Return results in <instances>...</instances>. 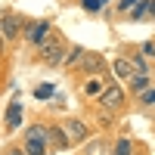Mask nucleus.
<instances>
[{"instance_id": "1", "label": "nucleus", "mask_w": 155, "mask_h": 155, "mask_svg": "<svg viewBox=\"0 0 155 155\" xmlns=\"http://www.w3.org/2000/svg\"><path fill=\"white\" fill-rule=\"evenodd\" d=\"M37 56H41V62H47V65H59L62 62V44L56 41V37L41 41L37 44Z\"/></svg>"}, {"instance_id": "2", "label": "nucleus", "mask_w": 155, "mask_h": 155, "mask_svg": "<svg viewBox=\"0 0 155 155\" xmlns=\"http://www.w3.org/2000/svg\"><path fill=\"white\" fill-rule=\"evenodd\" d=\"M99 99H102V106H106V109L115 112V109L124 106V90L115 87V84H109V87H102V96H99Z\"/></svg>"}, {"instance_id": "3", "label": "nucleus", "mask_w": 155, "mask_h": 155, "mask_svg": "<svg viewBox=\"0 0 155 155\" xmlns=\"http://www.w3.org/2000/svg\"><path fill=\"white\" fill-rule=\"evenodd\" d=\"M19 31H22V19L12 16V12H3V16H0V34H3L6 41H12V37H19Z\"/></svg>"}, {"instance_id": "4", "label": "nucleus", "mask_w": 155, "mask_h": 155, "mask_svg": "<svg viewBox=\"0 0 155 155\" xmlns=\"http://www.w3.org/2000/svg\"><path fill=\"white\" fill-rule=\"evenodd\" d=\"M25 143H37V146H50V130L41 124H31L25 130Z\"/></svg>"}, {"instance_id": "5", "label": "nucleus", "mask_w": 155, "mask_h": 155, "mask_svg": "<svg viewBox=\"0 0 155 155\" xmlns=\"http://www.w3.org/2000/svg\"><path fill=\"white\" fill-rule=\"evenodd\" d=\"M50 143H53V149H71V137L62 130V127H50Z\"/></svg>"}, {"instance_id": "6", "label": "nucleus", "mask_w": 155, "mask_h": 155, "mask_svg": "<svg viewBox=\"0 0 155 155\" xmlns=\"http://www.w3.org/2000/svg\"><path fill=\"white\" fill-rule=\"evenodd\" d=\"M65 134L71 137V143H74V140L81 143V140H87V127L78 121V118H71V121H65Z\"/></svg>"}, {"instance_id": "7", "label": "nucleus", "mask_w": 155, "mask_h": 155, "mask_svg": "<svg viewBox=\"0 0 155 155\" xmlns=\"http://www.w3.org/2000/svg\"><path fill=\"white\" fill-rule=\"evenodd\" d=\"M19 124H22V106H19V102H12L9 112H6V127H9V130H16Z\"/></svg>"}, {"instance_id": "8", "label": "nucleus", "mask_w": 155, "mask_h": 155, "mask_svg": "<svg viewBox=\"0 0 155 155\" xmlns=\"http://www.w3.org/2000/svg\"><path fill=\"white\" fill-rule=\"evenodd\" d=\"M47 31H50V22H37V25H34V28L28 31V37H31V44L37 47V44H41V41H44V34H47Z\"/></svg>"}, {"instance_id": "9", "label": "nucleus", "mask_w": 155, "mask_h": 155, "mask_svg": "<svg viewBox=\"0 0 155 155\" xmlns=\"http://www.w3.org/2000/svg\"><path fill=\"white\" fill-rule=\"evenodd\" d=\"M115 74L130 81V78H134V65H130V59H118V62H115Z\"/></svg>"}, {"instance_id": "10", "label": "nucleus", "mask_w": 155, "mask_h": 155, "mask_svg": "<svg viewBox=\"0 0 155 155\" xmlns=\"http://www.w3.org/2000/svg\"><path fill=\"white\" fill-rule=\"evenodd\" d=\"M81 68H87V71H99V68H102V59L87 53V56H81Z\"/></svg>"}, {"instance_id": "11", "label": "nucleus", "mask_w": 155, "mask_h": 155, "mask_svg": "<svg viewBox=\"0 0 155 155\" xmlns=\"http://www.w3.org/2000/svg\"><path fill=\"white\" fill-rule=\"evenodd\" d=\"M115 155H134V143L127 137H121L118 143H115Z\"/></svg>"}, {"instance_id": "12", "label": "nucleus", "mask_w": 155, "mask_h": 155, "mask_svg": "<svg viewBox=\"0 0 155 155\" xmlns=\"http://www.w3.org/2000/svg\"><path fill=\"white\" fill-rule=\"evenodd\" d=\"M143 16H149V0H140V3L134 6V12H130V19H134V22H140Z\"/></svg>"}, {"instance_id": "13", "label": "nucleus", "mask_w": 155, "mask_h": 155, "mask_svg": "<svg viewBox=\"0 0 155 155\" xmlns=\"http://www.w3.org/2000/svg\"><path fill=\"white\" fill-rule=\"evenodd\" d=\"M130 87H134V90H140V93H143V90L149 87V74H134V81H130Z\"/></svg>"}, {"instance_id": "14", "label": "nucleus", "mask_w": 155, "mask_h": 155, "mask_svg": "<svg viewBox=\"0 0 155 155\" xmlns=\"http://www.w3.org/2000/svg\"><path fill=\"white\" fill-rule=\"evenodd\" d=\"M130 59V65H134V74H146V59L143 56H127Z\"/></svg>"}, {"instance_id": "15", "label": "nucleus", "mask_w": 155, "mask_h": 155, "mask_svg": "<svg viewBox=\"0 0 155 155\" xmlns=\"http://www.w3.org/2000/svg\"><path fill=\"white\" fill-rule=\"evenodd\" d=\"M106 3H109V0H81V6H84L87 12H96V9H102Z\"/></svg>"}, {"instance_id": "16", "label": "nucleus", "mask_w": 155, "mask_h": 155, "mask_svg": "<svg viewBox=\"0 0 155 155\" xmlns=\"http://www.w3.org/2000/svg\"><path fill=\"white\" fill-rule=\"evenodd\" d=\"M81 56H84V50H81V47H71V50H68V56L62 59V65H71V62H78Z\"/></svg>"}, {"instance_id": "17", "label": "nucleus", "mask_w": 155, "mask_h": 155, "mask_svg": "<svg viewBox=\"0 0 155 155\" xmlns=\"http://www.w3.org/2000/svg\"><path fill=\"white\" fill-rule=\"evenodd\" d=\"M22 149H25V155H47V146H37V143H25Z\"/></svg>"}, {"instance_id": "18", "label": "nucleus", "mask_w": 155, "mask_h": 155, "mask_svg": "<svg viewBox=\"0 0 155 155\" xmlns=\"http://www.w3.org/2000/svg\"><path fill=\"white\" fill-rule=\"evenodd\" d=\"M34 96L37 99H50V96H53V84H41V87L34 90Z\"/></svg>"}, {"instance_id": "19", "label": "nucleus", "mask_w": 155, "mask_h": 155, "mask_svg": "<svg viewBox=\"0 0 155 155\" xmlns=\"http://www.w3.org/2000/svg\"><path fill=\"white\" fill-rule=\"evenodd\" d=\"M87 93H90V96H96V93H102V87H99V81H90V84H87Z\"/></svg>"}, {"instance_id": "20", "label": "nucleus", "mask_w": 155, "mask_h": 155, "mask_svg": "<svg viewBox=\"0 0 155 155\" xmlns=\"http://www.w3.org/2000/svg\"><path fill=\"white\" fill-rule=\"evenodd\" d=\"M87 155H106V143H93V149H90Z\"/></svg>"}, {"instance_id": "21", "label": "nucleus", "mask_w": 155, "mask_h": 155, "mask_svg": "<svg viewBox=\"0 0 155 155\" xmlns=\"http://www.w3.org/2000/svg\"><path fill=\"white\" fill-rule=\"evenodd\" d=\"M143 56H152V59H155V44H152V41L143 44Z\"/></svg>"}, {"instance_id": "22", "label": "nucleus", "mask_w": 155, "mask_h": 155, "mask_svg": "<svg viewBox=\"0 0 155 155\" xmlns=\"http://www.w3.org/2000/svg\"><path fill=\"white\" fill-rule=\"evenodd\" d=\"M137 3H140V0H118V6H121V9H124V12H127V9H134V6H137Z\"/></svg>"}, {"instance_id": "23", "label": "nucleus", "mask_w": 155, "mask_h": 155, "mask_svg": "<svg viewBox=\"0 0 155 155\" xmlns=\"http://www.w3.org/2000/svg\"><path fill=\"white\" fill-rule=\"evenodd\" d=\"M6 155H25V149H22V146H9Z\"/></svg>"}, {"instance_id": "24", "label": "nucleus", "mask_w": 155, "mask_h": 155, "mask_svg": "<svg viewBox=\"0 0 155 155\" xmlns=\"http://www.w3.org/2000/svg\"><path fill=\"white\" fill-rule=\"evenodd\" d=\"M0 50H3V37H0Z\"/></svg>"}]
</instances>
